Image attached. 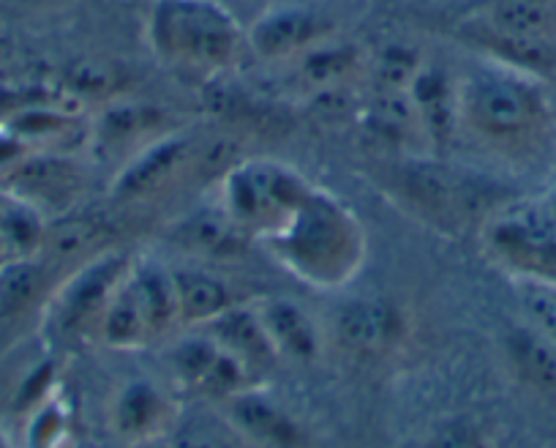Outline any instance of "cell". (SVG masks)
<instances>
[{
  "instance_id": "obj_1",
  "label": "cell",
  "mask_w": 556,
  "mask_h": 448,
  "mask_svg": "<svg viewBox=\"0 0 556 448\" xmlns=\"http://www.w3.org/2000/svg\"><path fill=\"white\" fill-rule=\"evenodd\" d=\"M458 126L510 157H538L548 146L554 110L543 79L485 61L458 79Z\"/></svg>"
},
{
  "instance_id": "obj_2",
  "label": "cell",
  "mask_w": 556,
  "mask_h": 448,
  "mask_svg": "<svg viewBox=\"0 0 556 448\" xmlns=\"http://www.w3.org/2000/svg\"><path fill=\"white\" fill-rule=\"evenodd\" d=\"M262 247L308 287L339 290L366 263L368 238L346 202L314 186L295 216Z\"/></svg>"
},
{
  "instance_id": "obj_3",
  "label": "cell",
  "mask_w": 556,
  "mask_h": 448,
  "mask_svg": "<svg viewBox=\"0 0 556 448\" xmlns=\"http://www.w3.org/2000/svg\"><path fill=\"white\" fill-rule=\"evenodd\" d=\"M390 189L415 216L447 236H464L472 227H483L485 219L510 200L500 184H491L480 173L424 157L401 162L390 175Z\"/></svg>"
},
{
  "instance_id": "obj_4",
  "label": "cell",
  "mask_w": 556,
  "mask_h": 448,
  "mask_svg": "<svg viewBox=\"0 0 556 448\" xmlns=\"http://www.w3.org/2000/svg\"><path fill=\"white\" fill-rule=\"evenodd\" d=\"M148 41L167 66L213 77L240 61L245 30L216 0H156Z\"/></svg>"
},
{
  "instance_id": "obj_5",
  "label": "cell",
  "mask_w": 556,
  "mask_h": 448,
  "mask_svg": "<svg viewBox=\"0 0 556 448\" xmlns=\"http://www.w3.org/2000/svg\"><path fill=\"white\" fill-rule=\"evenodd\" d=\"M464 39L485 61L548 77L556 72V0H489L464 25Z\"/></svg>"
},
{
  "instance_id": "obj_6",
  "label": "cell",
  "mask_w": 556,
  "mask_h": 448,
  "mask_svg": "<svg viewBox=\"0 0 556 448\" xmlns=\"http://www.w3.org/2000/svg\"><path fill=\"white\" fill-rule=\"evenodd\" d=\"M314 191L295 167L276 159H238L218 178V206L251 241L276 236Z\"/></svg>"
},
{
  "instance_id": "obj_7",
  "label": "cell",
  "mask_w": 556,
  "mask_h": 448,
  "mask_svg": "<svg viewBox=\"0 0 556 448\" xmlns=\"http://www.w3.org/2000/svg\"><path fill=\"white\" fill-rule=\"evenodd\" d=\"M83 191L85 167L66 151H28L0 173V197L30 208L47 222L77 211Z\"/></svg>"
},
{
  "instance_id": "obj_8",
  "label": "cell",
  "mask_w": 556,
  "mask_h": 448,
  "mask_svg": "<svg viewBox=\"0 0 556 448\" xmlns=\"http://www.w3.org/2000/svg\"><path fill=\"white\" fill-rule=\"evenodd\" d=\"M128 265H131V254L121 249H106L79 263L52 293L50 307L58 334L74 336V339L99 334L101 314L126 276Z\"/></svg>"
},
{
  "instance_id": "obj_9",
  "label": "cell",
  "mask_w": 556,
  "mask_h": 448,
  "mask_svg": "<svg viewBox=\"0 0 556 448\" xmlns=\"http://www.w3.org/2000/svg\"><path fill=\"white\" fill-rule=\"evenodd\" d=\"M197 157H200V142L194 137L178 129L167 132L123 159L121 170L112 178L110 195L121 202L156 200L189 178L191 170L197 167Z\"/></svg>"
},
{
  "instance_id": "obj_10",
  "label": "cell",
  "mask_w": 556,
  "mask_h": 448,
  "mask_svg": "<svg viewBox=\"0 0 556 448\" xmlns=\"http://www.w3.org/2000/svg\"><path fill=\"white\" fill-rule=\"evenodd\" d=\"M167 364L169 370H173L175 381H178L186 391L197 394V397L213 399V402L218 405L256 383L254 377L243 370V364H240L238 359H232V356H229L216 339H211L205 331L175 343L173 348H169Z\"/></svg>"
},
{
  "instance_id": "obj_11",
  "label": "cell",
  "mask_w": 556,
  "mask_h": 448,
  "mask_svg": "<svg viewBox=\"0 0 556 448\" xmlns=\"http://www.w3.org/2000/svg\"><path fill=\"white\" fill-rule=\"evenodd\" d=\"M333 20L323 17L312 9L281 7L262 14L249 30H245V47L260 61H298L323 41L333 39Z\"/></svg>"
},
{
  "instance_id": "obj_12",
  "label": "cell",
  "mask_w": 556,
  "mask_h": 448,
  "mask_svg": "<svg viewBox=\"0 0 556 448\" xmlns=\"http://www.w3.org/2000/svg\"><path fill=\"white\" fill-rule=\"evenodd\" d=\"M330 331L344 353L377 359L395 348L404 334V320L393 303L379 298H352L336 309Z\"/></svg>"
},
{
  "instance_id": "obj_13",
  "label": "cell",
  "mask_w": 556,
  "mask_h": 448,
  "mask_svg": "<svg viewBox=\"0 0 556 448\" xmlns=\"http://www.w3.org/2000/svg\"><path fill=\"white\" fill-rule=\"evenodd\" d=\"M112 432L126 446H151L178 424V408L164 388L151 381H131L117 391L110 410Z\"/></svg>"
},
{
  "instance_id": "obj_14",
  "label": "cell",
  "mask_w": 556,
  "mask_h": 448,
  "mask_svg": "<svg viewBox=\"0 0 556 448\" xmlns=\"http://www.w3.org/2000/svg\"><path fill=\"white\" fill-rule=\"evenodd\" d=\"M167 238L184 254L207 260V263L243 258L251 244V238L224 213L222 206L189 211L169 227Z\"/></svg>"
},
{
  "instance_id": "obj_15",
  "label": "cell",
  "mask_w": 556,
  "mask_h": 448,
  "mask_svg": "<svg viewBox=\"0 0 556 448\" xmlns=\"http://www.w3.org/2000/svg\"><path fill=\"white\" fill-rule=\"evenodd\" d=\"M251 307H254L278 361H292V364L317 361L319 350H323V336L306 309L298 307L292 298L281 296L251 298Z\"/></svg>"
},
{
  "instance_id": "obj_16",
  "label": "cell",
  "mask_w": 556,
  "mask_h": 448,
  "mask_svg": "<svg viewBox=\"0 0 556 448\" xmlns=\"http://www.w3.org/2000/svg\"><path fill=\"white\" fill-rule=\"evenodd\" d=\"M235 432L254 440L262 448H303L306 432L281 405L267 399L254 386L222 402Z\"/></svg>"
},
{
  "instance_id": "obj_17",
  "label": "cell",
  "mask_w": 556,
  "mask_h": 448,
  "mask_svg": "<svg viewBox=\"0 0 556 448\" xmlns=\"http://www.w3.org/2000/svg\"><path fill=\"white\" fill-rule=\"evenodd\" d=\"M202 331H205L211 339H216L232 359H238L254 381L260 375H267V372L278 364L276 350H273L270 339H267L265 328H262L251 301H243L238 303V307L227 309V312L218 314L216 320H211Z\"/></svg>"
},
{
  "instance_id": "obj_18",
  "label": "cell",
  "mask_w": 556,
  "mask_h": 448,
  "mask_svg": "<svg viewBox=\"0 0 556 448\" xmlns=\"http://www.w3.org/2000/svg\"><path fill=\"white\" fill-rule=\"evenodd\" d=\"M112 238H115V227L106 216L90 211H68L47 222L39 258L50 269L61 260L63 263H68V260H83L85 263V260L96 258L106 249H115Z\"/></svg>"
},
{
  "instance_id": "obj_19",
  "label": "cell",
  "mask_w": 556,
  "mask_h": 448,
  "mask_svg": "<svg viewBox=\"0 0 556 448\" xmlns=\"http://www.w3.org/2000/svg\"><path fill=\"white\" fill-rule=\"evenodd\" d=\"M175 279V296H178V314L180 325H194V328H205L211 320L224 314L227 309L238 307V303L251 301L249 296L238 290L232 282L218 276L216 271L197 269H173Z\"/></svg>"
},
{
  "instance_id": "obj_20",
  "label": "cell",
  "mask_w": 556,
  "mask_h": 448,
  "mask_svg": "<svg viewBox=\"0 0 556 448\" xmlns=\"http://www.w3.org/2000/svg\"><path fill=\"white\" fill-rule=\"evenodd\" d=\"M128 285L137 296L139 309L146 314L153 343L167 336L175 325H180L173 269H164L156 260L134 258L128 265Z\"/></svg>"
},
{
  "instance_id": "obj_21",
  "label": "cell",
  "mask_w": 556,
  "mask_h": 448,
  "mask_svg": "<svg viewBox=\"0 0 556 448\" xmlns=\"http://www.w3.org/2000/svg\"><path fill=\"white\" fill-rule=\"evenodd\" d=\"M167 132H173V119H167L162 110L123 104L104 110V121H101V129L93 132V140L128 159Z\"/></svg>"
},
{
  "instance_id": "obj_22",
  "label": "cell",
  "mask_w": 556,
  "mask_h": 448,
  "mask_svg": "<svg viewBox=\"0 0 556 448\" xmlns=\"http://www.w3.org/2000/svg\"><path fill=\"white\" fill-rule=\"evenodd\" d=\"M510 370L532 391L556 394V343L538 328H513L505 339Z\"/></svg>"
},
{
  "instance_id": "obj_23",
  "label": "cell",
  "mask_w": 556,
  "mask_h": 448,
  "mask_svg": "<svg viewBox=\"0 0 556 448\" xmlns=\"http://www.w3.org/2000/svg\"><path fill=\"white\" fill-rule=\"evenodd\" d=\"M134 260V258H131ZM99 343L112 350H142L153 343L151 328L146 323V314L139 309L137 296L128 285V271L117 290L112 293L104 314L99 323Z\"/></svg>"
},
{
  "instance_id": "obj_24",
  "label": "cell",
  "mask_w": 556,
  "mask_h": 448,
  "mask_svg": "<svg viewBox=\"0 0 556 448\" xmlns=\"http://www.w3.org/2000/svg\"><path fill=\"white\" fill-rule=\"evenodd\" d=\"M52 269L41 258H14L0 263V320L28 312L45 298Z\"/></svg>"
},
{
  "instance_id": "obj_25",
  "label": "cell",
  "mask_w": 556,
  "mask_h": 448,
  "mask_svg": "<svg viewBox=\"0 0 556 448\" xmlns=\"http://www.w3.org/2000/svg\"><path fill=\"white\" fill-rule=\"evenodd\" d=\"M361 72H366L361 52L350 45H333V39L323 41L306 55L298 58V74H301L303 85L312 90L344 88Z\"/></svg>"
},
{
  "instance_id": "obj_26",
  "label": "cell",
  "mask_w": 556,
  "mask_h": 448,
  "mask_svg": "<svg viewBox=\"0 0 556 448\" xmlns=\"http://www.w3.org/2000/svg\"><path fill=\"white\" fill-rule=\"evenodd\" d=\"M424 55L409 45H388L366 63V79L371 85V96L409 94L412 83L424 69Z\"/></svg>"
},
{
  "instance_id": "obj_27",
  "label": "cell",
  "mask_w": 556,
  "mask_h": 448,
  "mask_svg": "<svg viewBox=\"0 0 556 448\" xmlns=\"http://www.w3.org/2000/svg\"><path fill=\"white\" fill-rule=\"evenodd\" d=\"M7 206L0 208V247L9 254L7 260L14 258H39L41 241H45L47 219L39 216L30 208L3 197Z\"/></svg>"
},
{
  "instance_id": "obj_28",
  "label": "cell",
  "mask_w": 556,
  "mask_h": 448,
  "mask_svg": "<svg viewBox=\"0 0 556 448\" xmlns=\"http://www.w3.org/2000/svg\"><path fill=\"white\" fill-rule=\"evenodd\" d=\"M518 301L527 312L532 328L543 331L556 343V285L534 279H516Z\"/></svg>"
},
{
  "instance_id": "obj_29",
  "label": "cell",
  "mask_w": 556,
  "mask_h": 448,
  "mask_svg": "<svg viewBox=\"0 0 556 448\" xmlns=\"http://www.w3.org/2000/svg\"><path fill=\"white\" fill-rule=\"evenodd\" d=\"M66 437V410L58 399L41 402L28 430V448H61Z\"/></svg>"
},
{
  "instance_id": "obj_30",
  "label": "cell",
  "mask_w": 556,
  "mask_h": 448,
  "mask_svg": "<svg viewBox=\"0 0 556 448\" xmlns=\"http://www.w3.org/2000/svg\"><path fill=\"white\" fill-rule=\"evenodd\" d=\"M424 448H491V443L478 424L467 419H456L437 426L429 440L424 443Z\"/></svg>"
},
{
  "instance_id": "obj_31",
  "label": "cell",
  "mask_w": 556,
  "mask_h": 448,
  "mask_svg": "<svg viewBox=\"0 0 556 448\" xmlns=\"http://www.w3.org/2000/svg\"><path fill=\"white\" fill-rule=\"evenodd\" d=\"M167 448H229L227 437L211 424L202 421H191V424H175L169 432Z\"/></svg>"
},
{
  "instance_id": "obj_32",
  "label": "cell",
  "mask_w": 556,
  "mask_h": 448,
  "mask_svg": "<svg viewBox=\"0 0 556 448\" xmlns=\"http://www.w3.org/2000/svg\"><path fill=\"white\" fill-rule=\"evenodd\" d=\"M137 448H153V443H151V446H137Z\"/></svg>"
}]
</instances>
